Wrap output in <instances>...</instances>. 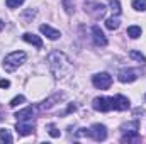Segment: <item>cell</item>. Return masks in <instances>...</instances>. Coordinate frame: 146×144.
Instances as JSON below:
<instances>
[{
	"mask_svg": "<svg viewBox=\"0 0 146 144\" xmlns=\"http://www.w3.org/2000/svg\"><path fill=\"white\" fill-rule=\"evenodd\" d=\"M24 102H26V97H24V95H17L15 98H12V102H10L9 105H10V107H17V105H21V104H24Z\"/></svg>",
	"mask_w": 146,
	"mask_h": 144,
	"instance_id": "obj_20",
	"label": "cell"
},
{
	"mask_svg": "<svg viewBox=\"0 0 146 144\" xmlns=\"http://www.w3.org/2000/svg\"><path fill=\"white\" fill-rule=\"evenodd\" d=\"M92 107L95 108V110H99V112H109V110L114 108V105H112V98H107V97H97V98H94Z\"/></svg>",
	"mask_w": 146,
	"mask_h": 144,
	"instance_id": "obj_5",
	"label": "cell"
},
{
	"mask_svg": "<svg viewBox=\"0 0 146 144\" xmlns=\"http://www.w3.org/2000/svg\"><path fill=\"white\" fill-rule=\"evenodd\" d=\"M3 27H5V22H3V20H2V19H0V32H2V31H3Z\"/></svg>",
	"mask_w": 146,
	"mask_h": 144,
	"instance_id": "obj_26",
	"label": "cell"
},
{
	"mask_svg": "<svg viewBox=\"0 0 146 144\" xmlns=\"http://www.w3.org/2000/svg\"><path fill=\"white\" fill-rule=\"evenodd\" d=\"M106 27H107V29H110V31H115V29L119 27V20H117L115 17H110V19H107V20H106Z\"/></svg>",
	"mask_w": 146,
	"mask_h": 144,
	"instance_id": "obj_17",
	"label": "cell"
},
{
	"mask_svg": "<svg viewBox=\"0 0 146 144\" xmlns=\"http://www.w3.org/2000/svg\"><path fill=\"white\" fill-rule=\"evenodd\" d=\"M138 78V71L136 70H122V71L119 73V81L121 83H133L134 80Z\"/></svg>",
	"mask_w": 146,
	"mask_h": 144,
	"instance_id": "obj_7",
	"label": "cell"
},
{
	"mask_svg": "<svg viewBox=\"0 0 146 144\" xmlns=\"http://www.w3.org/2000/svg\"><path fill=\"white\" fill-rule=\"evenodd\" d=\"M109 7H110V10H112L114 15H119L121 14V3H119V0H109Z\"/></svg>",
	"mask_w": 146,
	"mask_h": 144,
	"instance_id": "obj_16",
	"label": "cell"
},
{
	"mask_svg": "<svg viewBox=\"0 0 146 144\" xmlns=\"http://www.w3.org/2000/svg\"><path fill=\"white\" fill-rule=\"evenodd\" d=\"M15 131H17V134L19 136H27V134H33L34 132V124H33V120H21L17 126H15Z\"/></svg>",
	"mask_w": 146,
	"mask_h": 144,
	"instance_id": "obj_6",
	"label": "cell"
},
{
	"mask_svg": "<svg viewBox=\"0 0 146 144\" xmlns=\"http://www.w3.org/2000/svg\"><path fill=\"white\" fill-rule=\"evenodd\" d=\"M129 56H131L133 59L139 61L141 65H146V58L143 56V54H141V53H139V51H131V53H129Z\"/></svg>",
	"mask_w": 146,
	"mask_h": 144,
	"instance_id": "obj_18",
	"label": "cell"
},
{
	"mask_svg": "<svg viewBox=\"0 0 146 144\" xmlns=\"http://www.w3.org/2000/svg\"><path fill=\"white\" fill-rule=\"evenodd\" d=\"M61 97H63L61 93H60V95H58V93H56V95H53L51 98H48V100H44V102H42V104L39 105V108H41V110H48V108H51L53 105H54V102H58V100H61Z\"/></svg>",
	"mask_w": 146,
	"mask_h": 144,
	"instance_id": "obj_14",
	"label": "cell"
},
{
	"mask_svg": "<svg viewBox=\"0 0 146 144\" xmlns=\"http://www.w3.org/2000/svg\"><path fill=\"white\" fill-rule=\"evenodd\" d=\"M0 139L2 141H5V143H12V136L9 134V131H5V129H2L0 131Z\"/></svg>",
	"mask_w": 146,
	"mask_h": 144,
	"instance_id": "obj_23",
	"label": "cell"
},
{
	"mask_svg": "<svg viewBox=\"0 0 146 144\" xmlns=\"http://www.w3.org/2000/svg\"><path fill=\"white\" fill-rule=\"evenodd\" d=\"M46 61H48L49 70L53 71V75H54L56 78H66V76L72 73V65H70L68 58H66L63 53H60V51L49 53L48 58H46Z\"/></svg>",
	"mask_w": 146,
	"mask_h": 144,
	"instance_id": "obj_1",
	"label": "cell"
},
{
	"mask_svg": "<svg viewBox=\"0 0 146 144\" xmlns=\"http://www.w3.org/2000/svg\"><path fill=\"white\" fill-rule=\"evenodd\" d=\"M92 34H94V41H95V44L97 46H107V37L104 36V32L100 31V27L99 26H94L92 27Z\"/></svg>",
	"mask_w": 146,
	"mask_h": 144,
	"instance_id": "obj_8",
	"label": "cell"
},
{
	"mask_svg": "<svg viewBox=\"0 0 146 144\" xmlns=\"http://www.w3.org/2000/svg\"><path fill=\"white\" fill-rule=\"evenodd\" d=\"M33 115H34V107H27L24 110H19L15 114V117L19 120H33Z\"/></svg>",
	"mask_w": 146,
	"mask_h": 144,
	"instance_id": "obj_12",
	"label": "cell"
},
{
	"mask_svg": "<svg viewBox=\"0 0 146 144\" xmlns=\"http://www.w3.org/2000/svg\"><path fill=\"white\" fill-rule=\"evenodd\" d=\"M22 39L26 41V42H29V44H33V46H36V48H42V41H41V37L34 36V34H31V32H26L24 36H22Z\"/></svg>",
	"mask_w": 146,
	"mask_h": 144,
	"instance_id": "obj_13",
	"label": "cell"
},
{
	"mask_svg": "<svg viewBox=\"0 0 146 144\" xmlns=\"http://www.w3.org/2000/svg\"><path fill=\"white\" fill-rule=\"evenodd\" d=\"M26 61V53L24 51H14V53H10L9 56H5V59H3V70L5 71H15L22 63Z\"/></svg>",
	"mask_w": 146,
	"mask_h": 144,
	"instance_id": "obj_2",
	"label": "cell"
},
{
	"mask_svg": "<svg viewBox=\"0 0 146 144\" xmlns=\"http://www.w3.org/2000/svg\"><path fill=\"white\" fill-rule=\"evenodd\" d=\"M9 87H10L9 80H0V88H9Z\"/></svg>",
	"mask_w": 146,
	"mask_h": 144,
	"instance_id": "obj_25",
	"label": "cell"
},
{
	"mask_svg": "<svg viewBox=\"0 0 146 144\" xmlns=\"http://www.w3.org/2000/svg\"><path fill=\"white\" fill-rule=\"evenodd\" d=\"M85 10H88V14H92L94 17H102L106 12V7L102 3H94V5H85Z\"/></svg>",
	"mask_w": 146,
	"mask_h": 144,
	"instance_id": "obj_11",
	"label": "cell"
},
{
	"mask_svg": "<svg viewBox=\"0 0 146 144\" xmlns=\"http://www.w3.org/2000/svg\"><path fill=\"white\" fill-rule=\"evenodd\" d=\"M63 7H65L66 14H72L73 7H75V2H73V0H63Z\"/></svg>",
	"mask_w": 146,
	"mask_h": 144,
	"instance_id": "obj_22",
	"label": "cell"
},
{
	"mask_svg": "<svg viewBox=\"0 0 146 144\" xmlns=\"http://www.w3.org/2000/svg\"><path fill=\"white\" fill-rule=\"evenodd\" d=\"M48 132H49L51 137H60V131H58L56 126H53V124H48Z\"/></svg>",
	"mask_w": 146,
	"mask_h": 144,
	"instance_id": "obj_21",
	"label": "cell"
},
{
	"mask_svg": "<svg viewBox=\"0 0 146 144\" xmlns=\"http://www.w3.org/2000/svg\"><path fill=\"white\" fill-rule=\"evenodd\" d=\"M92 83L95 88H100V90H107L110 85H112V76L109 73H97L94 78H92Z\"/></svg>",
	"mask_w": 146,
	"mask_h": 144,
	"instance_id": "obj_3",
	"label": "cell"
},
{
	"mask_svg": "<svg viewBox=\"0 0 146 144\" xmlns=\"http://www.w3.org/2000/svg\"><path fill=\"white\" fill-rule=\"evenodd\" d=\"M112 105H114V108L115 110H127L129 108V100L124 97V95H117V97H114L112 98Z\"/></svg>",
	"mask_w": 146,
	"mask_h": 144,
	"instance_id": "obj_9",
	"label": "cell"
},
{
	"mask_svg": "<svg viewBox=\"0 0 146 144\" xmlns=\"http://www.w3.org/2000/svg\"><path fill=\"white\" fill-rule=\"evenodd\" d=\"M5 3H7V7H9V9H15V7H19V5H22V3H24V0H7Z\"/></svg>",
	"mask_w": 146,
	"mask_h": 144,
	"instance_id": "obj_24",
	"label": "cell"
},
{
	"mask_svg": "<svg viewBox=\"0 0 146 144\" xmlns=\"http://www.w3.org/2000/svg\"><path fill=\"white\" fill-rule=\"evenodd\" d=\"M126 34L131 37V39H138V37L141 36V27L139 26H129L127 31H126Z\"/></svg>",
	"mask_w": 146,
	"mask_h": 144,
	"instance_id": "obj_15",
	"label": "cell"
},
{
	"mask_svg": "<svg viewBox=\"0 0 146 144\" xmlns=\"http://www.w3.org/2000/svg\"><path fill=\"white\" fill-rule=\"evenodd\" d=\"M88 136L94 139V141H104L107 137V127L102 126V124H94L90 129H88Z\"/></svg>",
	"mask_w": 146,
	"mask_h": 144,
	"instance_id": "obj_4",
	"label": "cell"
},
{
	"mask_svg": "<svg viewBox=\"0 0 146 144\" xmlns=\"http://www.w3.org/2000/svg\"><path fill=\"white\" fill-rule=\"evenodd\" d=\"M134 10H146V0H133Z\"/></svg>",
	"mask_w": 146,
	"mask_h": 144,
	"instance_id": "obj_19",
	"label": "cell"
},
{
	"mask_svg": "<svg viewBox=\"0 0 146 144\" xmlns=\"http://www.w3.org/2000/svg\"><path fill=\"white\" fill-rule=\"evenodd\" d=\"M39 31L48 37V39H51V41H56L58 37L61 36V34H60V31H56V29H53L51 26H46V24H42V26L39 27Z\"/></svg>",
	"mask_w": 146,
	"mask_h": 144,
	"instance_id": "obj_10",
	"label": "cell"
}]
</instances>
